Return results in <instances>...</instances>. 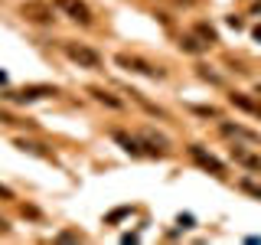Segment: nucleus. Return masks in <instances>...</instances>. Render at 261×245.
<instances>
[{
    "label": "nucleus",
    "instance_id": "obj_1",
    "mask_svg": "<svg viewBox=\"0 0 261 245\" xmlns=\"http://www.w3.org/2000/svg\"><path fill=\"white\" fill-rule=\"evenodd\" d=\"M62 53L69 56L72 62H79L82 69H101V56H98L92 46H82V43H72V39H65V43H62Z\"/></svg>",
    "mask_w": 261,
    "mask_h": 245
},
{
    "label": "nucleus",
    "instance_id": "obj_2",
    "mask_svg": "<svg viewBox=\"0 0 261 245\" xmlns=\"http://www.w3.org/2000/svg\"><path fill=\"white\" fill-rule=\"evenodd\" d=\"M114 62L124 65V69H130V72H141V76H147V79H163V69H157V65H150V62H144V59H137V56L118 53V59H114Z\"/></svg>",
    "mask_w": 261,
    "mask_h": 245
},
{
    "label": "nucleus",
    "instance_id": "obj_3",
    "mask_svg": "<svg viewBox=\"0 0 261 245\" xmlns=\"http://www.w3.org/2000/svg\"><path fill=\"white\" fill-rule=\"evenodd\" d=\"M190 157L199 163L202 170H209V174H216V177H225V163L219 160V157H212L209 151H202L199 144H193V147H190Z\"/></svg>",
    "mask_w": 261,
    "mask_h": 245
},
{
    "label": "nucleus",
    "instance_id": "obj_4",
    "mask_svg": "<svg viewBox=\"0 0 261 245\" xmlns=\"http://www.w3.org/2000/svg\"><path fill=\"white\" fill-rule=\"evenodd\" d=\"M56 7L69 16V20H75V23H82V27H88L92 23V10H88L82 0H56Z\"/></svg>",
    "mask_w": 261,
    "mask_h": 245
},
{
    "label": "nucleus",
    "instance_id": "obj_5",
    "mask_svg": "<svg viewBox=\"0 0 261 245\" xmlns=\"http://www.w3.org/2000/svg\"><path fill=\"white\" fill-rule=\"evenodd\" d=\"M141 144H144V151L150 154V157H163V154L170 151V141L163 134H157V131H141Z\"/></svg>",
    "mask_w": 261,
    "mask_h": 245
},
{
    "label": "nucleus",
    "instance_id": "obj_6",
    "mask_svg": "<svg viewBox=\"0 0 261 245\" xmlns=\"http://www.w3.org/2000/svg\"><path fill=\"white\" fill-rule=\"evenodd\" d=\"M219 131H222L225 137H232V141H245V144H258L261 141L258 131H248V128H242V125H232V121H222Z\"/></svg>",
    "mask_w": 261,
    "mask_h": 245
},
{
    "label": "nucleus",
    "instance_id": "obj_7",
    "mask_svg": "<svg viewBox=\"0 0 261 245\" xmlns=\"http://www.w3.org/2000/svg\"><path fill=\"white\" fill-rule=\"evenodd\" d=\"M49 95H56L53 85H27V88H20V92H10L7 98H10V102H36V98H49Z\"/></svg>",
    "mask_w": 261,
    "mask_h": 245
},
{
    "label": "nucleus",
    "instance_id": "obj_8",
    "mask_svg": "<svg viewBox=\"0 0 261 245\" xmlns=\"http://www.w3.org/2000/svg\"><path fill=\"white\" fill-rule=\"evenodd\" d=\"M232 160H235V163H242V167H245V170H251V174H258V170H261V154L248 151V147H242V144H235V147H232Z\"/></svg>",
    "mask_w": 261,
    "mask_h": 245
},
{
    "label": "nucleus",
    "instance_id": "obj_9",
    "mask_svg": "<svg viewBox=\"0 0 261 245\" xmlns=\"http://www.w3.org/2000/svg\"><path fill=\"white\" fill-rule=\"evenodd\" d=\"M27 20H33V23H49L53 20V7L49 4H39V0H30V4H23V10H20Z\"/></svg>",
    "mask_w": 261,
    "mask_h": 245
},
{
    "label": "nucleus",
    "instance_id": "obj_10",
    "mask_svg": "<svg viewBox=\"0 0 261 245\" xmlns=\"http://www.w3.org/2000/svg\"><path fill=\"white\" fill-rule=\"evenodd\" d=\"M114 141H118L124 151L130 154V157H144V144H141V137H130V134H124V131H114Z\"/></svg>",
    "mask_w": 261,
    "mask_h": 245
},
{
    "label": "nucleus",
    "instance_id": "obj_11",
    "mask_svg": "<svg viewBox=\"0 0 261 245\" xmlns=\"http://www.w3.org/2000/svg\"><path fill=\"white\" fill-rule=\"evenodd\" d=\"M228 102H232L235 108H242V111H248V114H255V118H261V102L248 98L245 92H232V95H228Z\"/></svg>",
    "mask_w": 261,
    "mask_h": 245
},
{
    "label": "nucleus",
    "instance_id": "obj_12",
    "mask_svg": "<svg viewBox=\"0 0 261 245\" xmlns=\"http://www.w3.org/2000/svg\"><path fill=\"white\" fill-rule=\"evenodd\" d=\"M88 92H92V95L98 98V102H105V105H111V108H121V105H124V102H121V98H114L111 92H105V88H88Z\"/></svg>",
    "mask_w": 261,
    "mask_h": 245
},
{
    "label": "nucleus",
    "instance_id": "obj_13",
    "mask_svg": "<svg viewBox=\"0 0 261 245\" xmlns=\"http://www.w3.org/2000/svg\"><path fill=\"white\" fill-rule=\"evenodd\" d=\"M179 46H183L186 53H202V49H209L199 36H183V39H179Z\"/></svg>",
    "mask_w": 261,
    "mask_h": 245
},
{
    "label": "nucleus",
    "instance_id": "obj_14",
    "mask_svg": "<svg viewBox=\"0 0 261 245\" xmlns=\"http://www.w3.org/2000/svg\"><path fill=\"white\" fill-rule=\"evenodd\" d=\"M196 36H199L206 46H212V43H216V30H212V27H206V23H199V27H196Z\"/></svg>",
    "mask_w": 261,
    "mask_h": 245
},
{
    "label": "nucleus",
    "instance_id": "obj_15",
    "mask_svg": "<svg viewBox=\"0 0 261 245\" xmlns=\"http://www.w3.org/2000/svg\"><path fill=\"white\" fill-rule=\"evenodd\" d=\"M16 147H20V151H30V154H39V157H49V154L43 151V144H30V141H16Z\"/></svg>",
    "mask_w": 261,
    "mask_h": 245
},
{
    "label": "nucleus",
    "instance_id": "obj_16",
    "mask_svg": "<svg viewBox=\"0 0 261 245\" xmlns=\"http://www.w3.org/2000/svg\"><path fill=\"white\" fill-rule=\"evenodd\" d=\"M242 190H245V193H251V196H258V200H261V183H255V180H242Z\"/></svg>",
    "mask_w": 261,
    "mask_h": 245
},
{
    "label": "nucleus",
    "instance_id": "obj_17",
    "mask_svg": "<svg viewBox=\"0 0 261 245\" xmlns=\"http://www.w3.org/2000/svg\"><path fill=\"white\" fill-rule=\"evenodd\" d=\"M193 111H196V114H202V118H222V114H219L216 108H206V105H193Z\"/></svg>",
    "mask_w": 261,
    "mask_h": 245
},
{
    "label": "nucleus",
    "instance_id": "obj_18",
    "mask_svg": "<svg viewBox=\"0 0 261 245\" xmlns=\"http://www.w3.org/2000/svg\"><path fill=\"white\" fill-rule=\"evenodd\" d=\"M0 200H13V190H10V186L0 183Z\"/></svg>",
    "mask_w": 261,
    "mask_h": 245
},
{
    "label": "nucleus",
    "instance_id": "obj_19",
    "mask_svg": "<svg viewBox=\"0 0 261 245\" xmlns=\"http://www.w3.org/2000/svg\"><path fill=\"white\" fill-rule=\"evenodd\" d=\"M7 232H10V223H7V219L0 216V235H7Z\"/></svg>",
    "mask_w": 261,
    "mask_h": 245
},
{
    "label": "nucleus",
    "instance_id": "obj_20",
    "mask_svg": "<svg viewBox=\"0 0 261 245\" xmlns=\"http://www.w3.org/2000/svg\"><path fill=\"white\" fill-rule=\"evenodd\" d=\"M258 95H261V85H258Z\"/></svg>",
    "mask_w": 261,
    "mask_h": 245
}]
</instances>
